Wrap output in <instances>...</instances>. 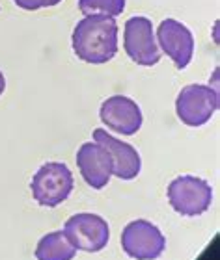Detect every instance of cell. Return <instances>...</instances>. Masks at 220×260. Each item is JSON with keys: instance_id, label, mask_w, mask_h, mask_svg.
<instances>
[{"instance_id": "cell-1", "label": "cell", "mask_w": 220, "mask_h": 260, "mask_svg": "<svg viewBox=\"0 0 220 260\" xmlns=\"http://www.w3.org/2000/svg\"><path fill=\"white\" fill-rule=\"evenodd\" d=\"M73 52L92 65L108 63L118 54V22L114 17L88 15L73 30Z\"/></svg>"}, {"instance_id": "cell-2", "label": "cell", "mask_w": 220, "mask_h": 260, "mask_svg": "<svg viewBox=\"0 0 220 260\" xmlns=\"http://www.w3.org/2000/svg\"><path fill=\"white\" fill-rule=\"evenodd\" d=\"M73 173L66 164L49 162L36 171L30 188L32 197L39 206L54 208L62 205L73 191Z\"/></svg>"}, {"instance_id": "cell-3", "label": "cell", "mask_w": 220, "mask_h": 260, "mask_svg": "<svg viewBox=\"0 0 220 260\" xmlns=\"http://www.w3.org/2000/svg\"><path fill=\"white\" fill-rule=\"evenodd\" d=\"M168 201L172 208L181 216H202L211 206L213 188L205 179H200L194 175L177 177L168 184Z\"/></svg>"}, {"instance_id": "cell-4", "label": "cell", "mask_w": 220, "mask_h": 260, "mask_svg": "<svg viewBox=\"0 0 220 260\" xmlns=\"http://www.w3.org/2000/svg\"><path fill=\"white\" fill-rule=\"evenodd\" d=\"M218 110V91L204 84H188L176 99L177 117L187 126H202Z\"/></svg>"}, {"instance_id": "cell-5", "label": "cell", "mask_w": 220, "mask_h": 260, "mask_svg": "<svg viewBox=\"0 0 220 260\" xmlns=\"http://www.w3.org/2000/svg\"><path fill=\"white\" fill-rule=\"evenodd\" d=\"M121 247L134 260H155L164 253L166 238L151 221L134 219L127 223L121 233Z\"/></svg>"}, {"instance_id": "cell-6", "label": "cell", "mask_w": 220, "mask_h": 260, "mask_svg": "<svg viewBox=\"0 0 220 260\" xmlns=\"http://www.w3.org/2000/svg\"><path fill=\"white\" fill-rule=\"evenodd\" d=\"M64 234L75 249L97 253V251L105 249L108 244L110 229L106 219H103L97 214L80 212L67 219Z\"/></svg>"}, {"instance_id": "cell-7", "label": "cell", "mask_w": 220, "mask_h": 260, "mask_svg": "<svg viewBox=\"0 0 220 260\" xmlns=\"http://www.w3.org/2000/svg\"><path fill=\"white\" fill-rule=\"evenodd\" d=\"M123 49L136 65L151 67L160 61V49L157 45L153 24L148 17L136 15L125 22Z\"/></svg>"}, {"instance_id": "cell-8", "label": "cell", "mask_w": 220, "mask_h": 260, "mask_svg": "<svg viewBox=\"0 0 220 260\" xmlns=\"http://www.w3.org/2000/svg\"><path fill=\"white\" fill-rule=\"evenodd\" d=\"M157 45L177 69H187L194 56V36L187 24L164 19L157 28Z\"/></svg>"}, {"instance_id": "cell-9", "label": "cell", "mask_w": 220, "mask_h": 260, "mask_svg": "<svg viewBox=\"0 0 220 260\" xmlns=\"http://www.w3.org/2000/svg\"><path fill=\"white\" fill-rule=\"evenodd\" d=\"M99 117L112 132L121 136L136 134L144 123L140 106L125 95H112L106 99L105 103L101 104Z\"/></svg>"}, {"instance_id": "cell-10", "label": "cell", "mask_w": 220, "mask_h": 260, "mask_svg": "<svg viewBox=\"0 0 220 260\" xmlns=\"http://www.w3.org/2000/svg\"><path fill=\"white\" fill-rule=\"evenodd\" d=\"M94 141L108 152L110 162H112V175L121 180L136 179L142 169V160L134 147L114 138L105 128L94 130Z\"/></svg>"}, {"instance_id": "cell-11", "label": "cell", "mask_w": 220, "mask_h": 260, "mask_svg": "<svg viewBox=\"0 0 220 260\" xmlns=\"http://www.w3.org/2000/svg\"><path fill=\"white\" fill-rule=\"evenodd\" d=\"M77 166L80 169L84 182L94 188V190H103L110 182L112 177V162H110L108 152L99 145L86 141L77 151Z\"/></svg>"}, {"instance_id": "cell-12", "label": "cell", "mask_w": 220, "mask_h": 260, "mask_svg": "<svg viewBox=\"0 0 220 260\" xmlns=\"http://www.w3.org/2000/svg\"><path fill=\"white\" fill-rule=\"evenodd\" d=\"M77 249L69 244L64 231H52L45 234L36 245V258L38 260H73Z\"/></svg>"}, {"instance_id": "cell-13", "label": "cell", "mask_w": 220, "mask_h": 260, "mask_svg": "<svg viewBox=\"0 0 220 260\" xmlns=\"http://www.w3.org/2000/svg\"><path fill=\"white\" fill-rule=\"evenodd\" d=\"M127 0H78V10L84 17L88 15H106L118 17L125 11Z\"/></svg>"}, {"instance_id": "cell-14", "label": "cell", "mask_w": 220, "mask_h": 260, "mask_svg": "<svg viewBox=\"0 0 220 260\" xmlns=\"http://www.w3.org/2000/svg\"><path fill=\"white\" fill-rule=\"evenodd\" d=\"M62 0H13V4L24 11H38L45 10V8H54Z\"/></svg>"}, {"instance_id": "cell-15", "label": "cell", "mask_w": 220, "mask_h": 260, "mask_svg": "<svg viewBox=\"0 0 220 260\" xmlns=\"http://www.w3.org/2000/svg\"><path fill=\"white\" fill-rule=\"evenodd\" d=\"M4 89H6V76L2 75V71H0V95L4 93Z\"/></svg>"}]
</instances>
